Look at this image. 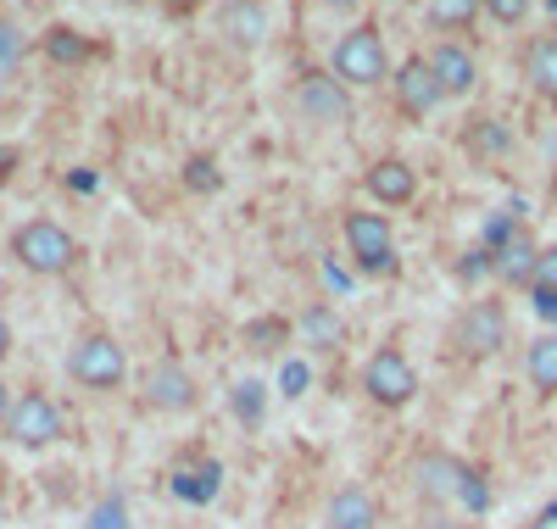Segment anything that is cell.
<instances>
[{"instance_id":"1","label":"cell","mask_w":557,"mask_h":529,"mask_svg":"<svg viewBox=\"0 0 557 529\" xmlns=\"http://www.w3.org/2000/svg\"><path fill=\"white\" fill-rule=\"evenodd\" d=\"M330 73L346 84V89H374L391 78V51H385V39L374 23H357L346 28L335 45H330Z\"/></svg>"},{"instance_id":"2","label":"cell","mask_w":557,"mask_h":529,"mask_svg":"<svg viewBox=\"0 0 557 529\" xmlns=\"http://www.w3.org/2000/svg\"><path fill=\"white\" fill-rule=\"evenodd\" d=\"M12 257H17V268H28L34 279H57V273H67V268L78 262V239H73L57 218H34V223H23V229L12 234Z\"/></svg>"},{"instance_id":"3","label":"cell","mask_w":557,"mask_h":529,"mask_svg":"<svg viewBox=\"0 0 557 529\" xmlns=\"http://www.w3.org/2000/svg\"><path fill=\"white\" fill-rule=\"evenodd\" d=\"M67 373L84 384V391H117V384L128 379V352L123 341H112V334H78L73 352H67Z\"/></svg>"},{"instance_id":"4","label":"cell","mask_w":557,"mask_h":529,"mask_svg":"<svg viewBox=\"0 0 557 529\" xmlns=\"http://www.w3.org/2000/svg\"><path fill=\"white\" fill-rule=\"evenodd\" d=\"M341 234H346V251L362 273H396V234H391V218L385 212H362L351 207L341 218Z\"/></svg>"},{"instance_id":"5","label":"cell","mask_w":557,"mask_h":529,"mask_svg":"<svg viewBox=\"0 0 557 529\" xmlns=\"http://www.w3.org/2000/svg\"><path fill=\"white\" fill-rule=\"evenodd\" d=\"M362 396L374 402V407L401 413V407L418 396V368H412V357L396 352V346H380L374 357L362 362Z\"/></svg>"},{"instance_id":"6","label":"cell","mask_w":557,"mask_h":529,"mask_svg":"<svg viewBox=\"0 0 557 529\" xmlns=\"http://www.w3.org/2000/svg\"><path fill=\"white\" fill-rule=\"evenodd\" d=\"M290 101H296L301 123H312V128H341V123H351V89H346L330 67L301 73L296 89H290Z\"/></svg>"},{"instance_id":"7","label":"cell","mask_w":557,"mask_h":529,"mask_svg":"<svg viewBox=\"0 0 557 529\" xmlns=\"http://www.w3.org/2000/svg\"><path fill=\"white\" fill-rule=\"evenodd\" d=\"M7 441L23 452H45L62 441V407L45 396V391H23L7 413Z\"/></svg>"},{"instance_id":"8","label":"cell","mask_w":557,"mask_h":529,"mask_svg":"<svg viewBox=\"0 0 557 529\" xmlns=\"http://www.w3.org/2000/svg\"><path fill=\"white\" fill-rule=\"evenodd\" d=\"M139 396H146V407H151V413H168V418L196 413V402H201L190 368L173 362V357H157L146 373H139Z\"/></svg>"},{"instance_id":"9","label":"cell","mask_w":557,"mask_h":529,"mask_svg":"<svg viewBox=\"0 0 557 529\" xmlns=\"http://www.w3.org/2000/svg\"><path fill=\"white\" fill-rule=\"evenodd\" d=\"M451 341H457V352L469 357V362H485V357H496V352L507 346V312H502V302H474L469 312L457 318Z\"/></svg>"},{"instance_id":"10","label":"cell","mask_w":557,"mask_h":529,"mask_svg":"<svg viewBox=\"0 0 557 529\" xmlns=\"http://www.w3.org/2000/svg\"><path fill=\"white\" fill-rule=\"evenodd\" d=\"M268 0H223L218 7V39L228 51H257L268 39Z\"/></svg>"},{"instance_id":"11","label":"cell","mask_w":557,"mask_h":529,"mask_svg":"<svg viewBox=\"0 0 557 529\" xmlns=\"http://www.w3.org/2000/svg\"><path fill=\"white\" fill-rule=\"evenodd\" d=\"M424 62H430V73H435V84H441L446 101H462V95H474V84H480V62H474L469 45L441 39Z\"/></svg>"},{"instance_id":"12","label":"cell","mask_w":557,"mask_h":529,"mask_svg":"<svg viewBox=\"0 0 557 529\" xmlns=\"http://www.w3.org/2000/svg\"><path fill=\"white\" fill-rule=\"evenodd\" d=\"M391 89H396V107L407 112V118H430L446 95H441V84H435V73H430V62L424 57H407L401 67H396V78H391Z\"/></svg>"},{"instance_id":"13","label":"cell","mask_w":557,"mask_h":529,"mask_svg":"<svg viewBox=\"0 0 557 529\" xmlns=\"http://www.w3.org/2000/svg\"><path fill=\"white\" fill-rule=\"evenodd\" d=\"M362 189H368L380 207H412V201H418V168L401 162V157H380L374 168L362 173Z\"/></svg>"},{"instance_id":"14","label":"cell","mask_w":557,"mask_h":529,"mask_svg":"<svg viewBox=\"0 0 557 529\" xmlns=\"http://www.w3.org/2000/svg\"><path fill=\"white\" fill-rule=\"evenodd\" d=\"M296 323V341L307 346V352H341L346 346V312L335 307V302H312V307H301V318H290Z\"/></svg>"},{"instance_id":"15","label":"cell","mask_w":557,"mask_h":529,"mask_svg":"<svg viewBox=\"0 0 557 529\" xmlns=\"http://www.w3.org/2000/svg\"><path fill=\"white\" fill-rule=\"evenodd\" d=\"M268 402H273V384L262 373H240L235 384H228V413H235V423L251 429V435L268 423Z\"/></svg>"},{"instance_id":"16","label":"cell","mask_w":557,"mask_h":529,"mask_svg":"<svg viewBox=\"0 0 557 529\" xmlns=\"http://www.w3.org/2000/svg\"><path fill=\"white\" fill-rule=\"evenodd\" d=\"M535 257H541V246L519 229V234H507L502 246L491 251V268H496V279H502V284H524V291H530V279H535Z\"/></svg>"},{"instance_id":"17","label":"cell","mask_w":557,"mask_h":529,"mask_svg":"<svg viewBox=\"0 0 557 529\" xmlns=\"http://www.w3.org/2000/svg\"><path fill=\"white\" fill-rule=\"evenodd\" d=\"M330 529H380V502L368 496L362 485H341L330 496V513H323Z\"/></svg>"},{"instance_id":"18","label":"cell","mask_w":557,"mask_h":529,"mask_svg":"<svg viewBox=\"0 0 557 529\" xmlns=\"http://www.w3.org/2000/svg\"><path fill=\"white\" fill-rule=\"evenodd\" d=\"M524 78L541 101H557V34H535L524 51Z\"/></svg>"},{"instance_id":"19","label":"cell","mask_w":557,"mask_h":529,"mask_svg":"<svg viewBox=\"0 0 557 529\" xmlns=\"http://www.w3.org/2000/svg\"><path fill=\"white\" fill-rule=\"evenodd\" d=\"M240 341H246L257 357H273V352H285V346L296 341V323H290V318H273V312H262V318H251V323L240 329Z\"/></svg>"},{"instance_id":"20","label":"cell","mask_w":557,"mask_h":529,"mask_svg":"<svg viewBox=\"0 0 557 529\" xmlns=\"http://www.w3.org/2000/svg\"><path fill=\"white\" fill-rule=\"evenodd\" d=\"M39 51L51 57L57 67H78V62L89 57V39H84L78 28H67V23H51V28L39 34Z\"/></svg>"},{"instance_id":"21","label":"cell","mask_w":557,"mask_h":529,"mask_svg":"<svg viewBox=\"0 0 557 529\" xmlns=\"http://www.w3.org/2000/svg\"><path fill=\"white\" fill-rule=\"evenodd\" d=\"M524 379L541 396H557V334H541V341L524 352Z\"/></svg>"},{"instance_id":"22","label":"cell","mask_w":557,"mask_h":529,"mask_svg":"<svg viewBox=\"0 0 557 529\" xmlns=\"http://www.w3.org/2000/svg\"><path fill=\"white\" fill-rule=\"evenodd\" d=\"M218 479H223V468H218V463L178 468V473H173V491H178L184 502H212V496H218Z\"/></svg>"},{"instance_id":"23","label":"cell","mask_w":557,"mask_h":529,"mask_svg":"<svg viewBox=\"0 0 557 529\" xmlns=\"http://www.w3.org/2000/svg\"><path fill=\"white\" fill-rule=\"evenodd\" d=\"M462 468H469V463H451V457H424V463H418V479H424V491H435V496H457V485H462Z\"/></svg>"},{"instance_id":"24","label":"cell","mask_w":557,"mask_h":529,"mask_svg":"<svg viewBox=\"0 0 557 529\" xmlns=\"http://www.w3.org/2000/svg\"><path fill=\"white\" fill-rule=\"evenodd\" d=\"M23 57H28V34H23L7 12H0V78H17Z\"/></svg>"},{"instance_id":"25","label":"cell","mask_w":557,"mask_h":529,"mask_svg":"<svg viewBox=\"0 0 557 529\" xmlns=\"http://www.w3.org/2000/svg\"><path fill=\"white\" fill-rule=\"evenodd\" d=\"M273 391L285 396V402H301V396L312 391V362H307V357H285V362H278Z\"/></svg>"},{"instance_id":"26","label":"cell","mask_w":557,"mask_h":529,"mask_svg":"<svg viewBox=\"0 0 557 529\" xmlns=\"http://www.w3.org/2000/svg\"><path fill=\"white\" fill-rule=\"evenodd\" d=\"M184 184H190L196 196H218V189H223V168H218V157H190V162H184Z\"/></svg>"},{"instance_id":"27","label":"cell","mask_w":557,"mask_h":529,"mask_svg":"<svg viewBox=\"0 0 557 529\" xmlns=\"http://www.w3.org/2000/svg\"><path fill=\"white\" fill-rule=\"evenodd\" d=\"M480 12V0H430V23L435 28H462Z\"/></svg>"},{"instance_id":"28","label":"cell","mask_w":557,"mask_h":529,"mask_svg":"<svg viewBox=\"0 0 557 529\" xmlns=\"http://www.w3.org/2000/svg\"><path fill=\"white\" fill-rule=\"evenodd\" d=\"M89 529H128V502L123 496H107L96 513H89Z\"/></svg>"},{"instance_id":"29","label":"cell","mask_w":557,"mask_h":529,"mask_svg":"<svg viewBox=\"0 0 557 529\" xmlns=\"http://www.w3.org/2000/svg\"><path fill=\"white\" fill-rule=\"evenodd\" d=\"M480 7L502 23V28H513V23H524L530 17V7H535V0H480Z\"/></svg>"},{"instance_id":"30","label":"cell","mask_w":557,"mask_h":529,"mask_svg":"<svg viewBox=\"0 0 557 529\" xmlns=\"http://www.w3.org/2000/svg\"><path fill=\"white\" fill-rule=\"evenodd\" d=\"M530 291H552V296H557V246H541V257H535V279H530Z\"/></svg>"},{"instance_id":"31","label":"cell","mask_w":557,"mask_h":529,"mask_svg":"<svg viewBox=\"0 0 557 529\" xmlns=\"http://www.w3.org/2000/svg\"><path fill=\"white\" fill-rule=\"evenodd\" d=\"M474 146H480V151H507V128H502L496 118H480V128H474Z\"/></svg>"},{"instance_id":"32","label":"cell","mask_w":557,"mask_h":529,"mask_svg":"<svg viewBox=\"0 0 557 529\" xmlns=\"http://www.w3.org/2000/svg\"><path fill=\"white\" fill-rule=\"evenodd\" d=\"M530 307H535V318L557 323V296H552V291H530Z\"/></svg>"},{"instance_id":"33","label":"cell","mask_w":557,"mask_h":529,"mask_svg":"<svg viewBox=\"0 0 557 529\" xmlns=\"http://www.w3.org/2000/svg\"><path fill=\"white\" fill-rule=\"evenodd\" d=\"M530 529H557V502H546V507L530 518Z\"/></svg>"},{"instance_id":"34","label":"cell","mask_w":557,"mask_h":529,"mask_svg":"<svg viewBox=\"0 0 557 529\" xmlns=\"http://www.w3.org/2000/svg\"><path fill=\"white\" fill-rule=\"evenodd\" d=\"M12 402H17V396H12V384L0 379V429H7V413H12Z\"/></svg>"},{"instance_id":"35","label":"cell","mask_w":557,"mask_h":529,"mask_svg":"<svg viewBox=\"0 0 557 529\" xmlns=\"http://www.w3.org/2000/svg\"><path fill=\"white\" fill-rule=\"evenodd\" d=\"M330 12H341V17H351V12H362V0H323Z\"/></svg>"},{"instance_id":"36","label":"cell","mask_w":557,"mask_h":529,"mask_svg":"<svg viewBox=\"0 0 557 529\" xmlns=\"http://www.w3.org/2000/svg\"><path fill=\"white\" fill-rule=\"evenodd\" d=\"M0 357H12V323L0 318Z\"/></svg>"},{"instance_id":"37","label":"cell","mask_w":557,"mask_h":529,"mask_svg":"<svg viewBox=\"0 0 557 529\" xmlns=\"http://www.w3.org/2000/svg\"><path fill=\"white\" fill-rule=\"evenodd\" d=\"M168 7H173V12H178V17H190V12H196V7H201V0H168Z\"/></svg>"},{"instance_id":"38","label":"cell","mask_w":557,"mask_h":529,"mask_svg":"<svg viewBox=\"0 0 557 529\" xmlns=\"http://www.w3.org/2000/svg\"><path fill=\"white\" fill-rule=\"evenodd\" d=\"M117 7H139V0H117Z\"/></svg>"},{"instance_id":"39","label":"cell","mask_w":557,"mask_h":529,"mask_svg":"<svg viewBox=\"0 0 557 529\" xmlns=\"http://www.w3.org/2000/svg\"><path fill=\"white\" fill-rule=\"evenodd\" d=\"M546 12H557V0H546Z\"/></svg>"}]
</instances>
